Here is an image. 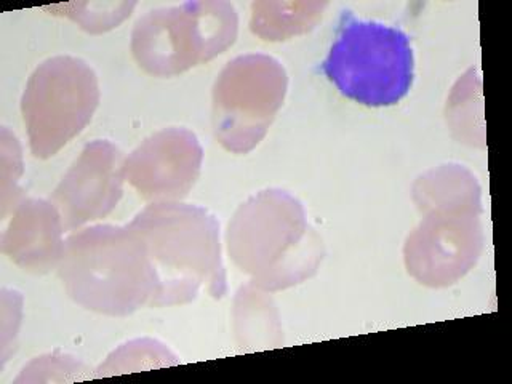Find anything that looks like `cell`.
I'll return each instance as SVG.
<instances>
[{"mask_svg":"<svg viewBox=\"0 0 512 384\" xmlns=\"http://www.w3.org/2000/svg\"><path fill=\"white\" fill-rule=\"evenodd\" d=\"M58 274L72 300L104 316L125 317L156 303V276L130 224H96L71 234Z\"/></svg>","mask_w":512,"mask_h":384,"instance_id":"1","label":"cell"},{"mask_svg":"<svg viewBox=\"0 0 512 384\" xmlns=\"http://www.w3.org/2000/svg\"><path fill=\"white\" fill-rule=\"evenodd\" d=\"M130 226L143 240L156 276V308L188 303L202 288L216 298L226 293L220 226L204 208L160 202L144 208Z\"/></svg>","mask_w":512,"mask_h":384,"instance_id":"2","label":"cell"},{"mask_svg":"<svg viewBox=\"0 0 512 384\" xmlns=\"http://www.w3.org/2000/svg\"><path fill=\"white\" fill-rule=\"evenodd\" d=\"M413 50L400 29L357 20L343 12L336 39L322 63L327 79L341 95L356 103L394 106L410 92Z\"/></svg>","mask_w":512,"mask_h":384,"instance_id":"3","label":"cell"},{"mask_svg":"<svg viewBox=\"0 0 512 384\" xmlns=\"http://www.w3.org/2000/svg\"><path fill=\"white\" fill-rule=\"evenodd\" d=\"M237 13L224 2H189L152 10L136 21L132 52L141 68L175 76L234 44Z\"/></svg>","mask_w":512,"mask_h":384,"instance_id":"4","label":"cell"},{"mask_svg":"<svg viewBox=\"0 0 512 384\" xmlns=\"http://www.w3.org/2000/svg\"><path fill=\"white\" fill-rule=\"evenodd\" d=\"M98 104V77L84 60L53 56L37 66L21 98L34 157L55 156L90 124Z\"/></svg>","mask_w":512,"mask_h":384,"instance_id":"5","label":"cell"},{"mask_svg":"<svg viewBox=\"0 0 512 384\" xmlns=\"http://www.w3.org/2000/svg\"><path fill=\"white\" fill-rule=\"evenodd\" d=\"M287 74L271 56H240L215 85V130L224 148L247 152L260 143L284 103Z\"/></svg>","mask_w":512,"mask_h":384,"instance_id":"6","label":"cell"},{"mask_svg":"<svg viewBox=\"0 0 512 384\" xmlns=\"http://www.w3.org/2000/svg\"><path fill=\"white\" fill-rule=\"evenodd\" d=\"M288 196L285 192H266L253 197L240 208L229 224V252L240 268L260 279L261 287L280 288L295 284L288 263L300 252L301 240L308 231L301 220L284 231L285 224L303 210L296 202L287 218H280Z\"/></svg>","mask_w":512,"mask_h":384,"instance_id":"7","label":"cell"},{"mask_svg":"<svg viewBox=\"0 0 512 384\" xmlns=\"http://www.w3.org/2000/svg\"><path fill=\"white\" fill-rule=\"evenodd\" d=\"M124 157L108 140L87 144L52 194L66 231L101 220L117 207L124 186Z\"/></svg>","mask_w":512,"mask_h":384,"instance_id":"8","label":"cell"},{"mask_svg":"<svg viewBox=\"0 0 512 384\" xmlns=\"http://www.w3.org/2000/svg\"><path fill=\"white\" fill-rule=\"evenodd\" d=\"M202 164V148L188 130L172 128L151 136L124 160L125 180L144 199H178L188 194Z\"/></svg>","mask_w":512,"mask_h":384,"instance_id":"9","label":"cell"},{"mask_svg":"<svg viewBox=\"0 0 512 384\" xmlns=\"http://www.w3.org/2000/svg\"><path fill=\"white\" fill-rule=\"evenodd\" d=\"M63 220L52 202L26 199L16 208L2 250L24 271L45 274L58 268L64 252Z\"/></svg>","mask_w":512,"mask_h":384,"instance_id":"10","label":"cell"},{"mask_svg":"<svg viewBox=\"0 0 512 384\" xmlns=\"http://www.w3.org/2000/svg\"><path fill=\"white\" fill-rule=\"evenodd\" d=\"M135 2L132 4H68L56 5L50 10H63L71 20L80 24V28L88 32H104L117 28V24L130 16Z\"/></svg>","mask_w":512,"mask_h":384,"instance_id":"11","label":"cell"}]
</instances>
